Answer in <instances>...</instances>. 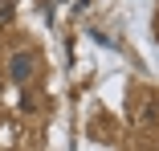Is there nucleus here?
I'll list each match as a JSON object with an SVG mask.
<instances>
[{
	"label": "nucleus",
	"mask_w": 159,
	"mask_h": 151,
	"mask_svg": "<svg viewBox=\"0 0 159 151\" xmlns=\"http://www.w3.org/2000/svg\"><path fill=\"white\" fill-rule=\"evenodd\" d=\"M12 21V0H0V25Z\"/></svg>",
	"instance_id": "obj_2"
},
{
	"label": "nucleus",
	"mask_w": 159,
	"mask_h": 151,
	"mask_svg": "<svg viewBox=\"0 0 159 151\" xmlns=\"http://www.w3.org/2000/svg\"><path fill=\"white\" fill-rule=\"evenodd\" d=\"M8 78L16 82V86H29L37 78V57L29 53V49H16L12 57H8Z\"/></svg>",
	"instance_id": "obj_1"
}]
</instances>
